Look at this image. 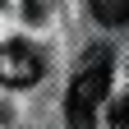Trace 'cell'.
<instances>
[{
	"mask_svg": "<svg viewBox=\"0 0 129 129\" xmlns=\"http://www.w3.org/2000/svg\"><path fill=\"white\" fill-rule=\"evenodd\" d=\"M124 124H129V97H120L111 106V129H124Z\"/></svg>",
	"mask_w": 129,
	"mask_h": 129,
	"instance_id": "cell-4",
	"label": "cell"
},
{
	"mask_svg": "<svg viewBox=\"0 0 129 129\" xmlns=\"http://www.w3.org/2000/svg\"><path fill=\"white\" fill-rule=\"evenodd\" d=\"M42 78V55L28 42H5L0 46V83L5 88H32Z\"/></svg>",
	"mask_w": 129,
	"mask_h": 129,
	"instance_id": "cell-2",
	"label": "cell"
},
{
	"mask_svg": "<svg viewBox=\"0 0 129 129\" xmlns=\"http://www.w3.org/2000/svg\"><path fill=\"white\" fill-rule=\"evenodd\" d=\"M106 88H111V51L106 46H92L88 60L78 64L74 83H69V97H64V120H69V129H92V111L102 106Z\"/></svg>",
	"mask_w": 129,
	"mask_h": 129,
	"instance_id": "cell-1",
	"label": "cell"
},
{
	"mask_svg": "<svg viewBox=\"0 0 129 129\" xmlns=\"http://www.w3.org/2000/svg\"><path fill=\"white\" fill-rule=\"evenodd\" d=\"M88 5H92V19L106 23V28H120L124 14H129V0H88Z\"/></svg>",
	"mask_w": 129,
	"mask_h": 129,
	"instance_id": "cell-3",
	"label": "cell"
}]
</instances>
